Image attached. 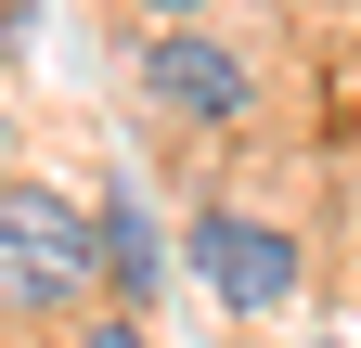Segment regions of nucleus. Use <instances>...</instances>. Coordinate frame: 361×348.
<instances>
[{
  "instance_id": "nucleus-1",
  "label": "nucleus",
  "mask_w": 361,
  "mask_h": 348,
  "mask_svg": "<svg viewBox=\"0 0 361 348\" xmlns=\"http://www.w3.org/2000/svg\"><path fill=\"white\" fill-rule=\"evenodd\" d=\"M90 284H104V220H78L65 194L13 181L0 194V297L13 310H78Z\"/></svg>"
},
{
  "instance_id": "nucleus-2",
  "label": "nucleus",
  "mask_w": 361,
  "mask_h": 348,
  "mask_svg": "<svg viewBox=\"0 0 361 348\" xmlns=\"http://www.w3.org/2000/svg\"><path fill=\"white\" fill-rule=\"evenodd\" d=\"M194 284L233 323H271L297 297V232L284 220H245V206H207V220H194Z\"/></svg>"
},
{
  "instance_id": "nucleus-3",
  "label": "nucleus",
  "mask_w": 361,
  "mask_h": 348,
  "mask_svg": "<svg viewBox=\"0 0 361 348\" xmlns=\"http://www.w3.org/2000/svg\"><path fill=\"white\" fill-rule=\"evenodd\" d=\"M142 91H155V116H180V129H233L258 91H245V65L219 52L207 26H168L155 52H142Z\"/></svg>"
},
{
  "instance_id": "nucleus-4",
  "label": "nucleus",
  "mask_w": 361,
  "mask_h": 348,
  "mask_svg": "<svg viewBox=\"0 0 361 348\" xmlns=\"http://www.w3.org/2000/svg\"><path fill=\"white\" fill-rule=\"evenodd\" d=\"M104 271H116V297H129V310H142V297L168 284V258H155V220H142V206H104Z\"/></svg>"
},
{
  "instance_id": "nucleus-5",
  "label": "nucleus",
  "mask_w": 361,
  "mask_h": 348,
  "mask_svg": "<svg viewBox=\"0 0 361 348\" xmlns=\"http://www.w3.org/2000/svg\"><path fill=\"white\" fill-rule=\"evenodd\" d=\"M78 348H142V310L116 297V323H78Z\"/></svg>"
},
{
  "instance_id": "nucleus-6",
  "label": "nucleus",
  "mask_w": 361,
  "mask_h": 348,
  "mask_svg": "<svg viewBox=\"0 0 361 348\" xmlns=\"http://www.w3.org/2000/svg\"><path fill=\"white\" fill-rule=\"evenodd\" d=\"M142 13H207V0H142Z\"/></svg>"
}]
</instances>
